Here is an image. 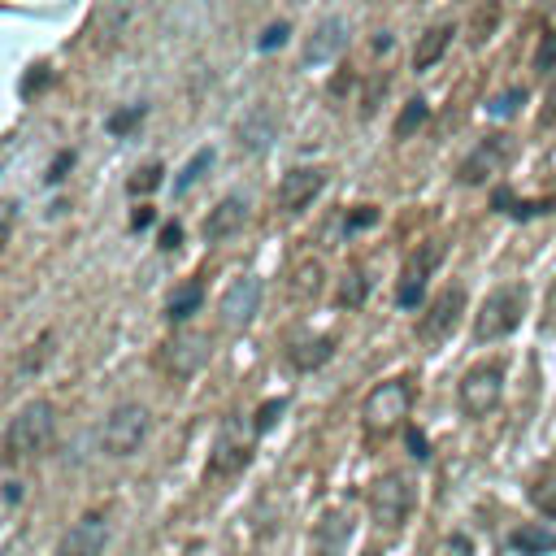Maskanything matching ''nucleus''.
Masks as SVG:
<instances>
[{
	"label": "nucleus",
	"instance_id": "obj_1",
	"mask_svg": "<svg viewBox=\"0 0 556 556\" xmlns=\"http://www.w3.org/2000/svg\"><path fill=\"white\" fill-rule=\"evenodd\" d=\"M52 439H57V409L49 400H31L5 426V465H18V460L49 452Z\"/></svg>",
	"mask_w": 556,
	"mask_h": 556
},
{
	"label": "nucleus",
	"instance_id": "obj_2",
	"mask_svg": "<svg viewBox=\"0 0 556 556\" xmlns=\"http://www.w3.org/2000/svg\"><path fill=\"white\" fill-rule=\"evenodd\" d=\"M522 314H526V287L522 283H505L496 287L483 300L479 309V322H474V339L479 343H491V339H505L522 326Z\"/></svg>",
	"mask_w": 556,
	"mask_h": 556
},
{
	"label": "nucleus",
	"instance_id": "obj_3",
	"mask_svg": "<svg viewBox=\"0 0 556 556\" xmlns=\"http://www.w3.org/2000/svg\"><path fill=\"white\" fill-rule=\"evenodd\" d=\"M409 409H413V387L405 383V378L378 383V387L365 396V405H361L365 431H369V435H383V439H387L391 431H400V426H405Z\"/></svg>",
	"mask_w": 556,
	"mask_h": 556
},
{
	"label": "nucleus",
	"instance_id": "obj_4",
	"mask_svg": "<svg viewBox=\"0 0 556 556\" xmlns=\"http://www.w3.org/2000/svg\"><path fill=\"white\" fill-rule=\"evenodd\" d=\"M500 396H505V365L500 361L474 365L457 387V400H460V409H465V417H487V413H496Z\"/></svg>",
	"mask_w": 556,
	"mask_h": 556
},
{
	"label": "nucleus",
	"instance_id": "obj_5",
	"mask_svg": "<svg viewBox=\"0 0 556 556\" xmlns=\"http://www.w3.org/2000/svg\"><path fill=\"white\" fill-rule=\"evenodd\" d=\"M148 439V409L144 405H118L109 413L105 431H100V443L109 457H131L140 452V443Z\"/></svg>",
	"mask_w": 556,
	"mask_h": 556
},
{
	"label": "nucleus",
	"instance_id": "obj_6",
	"mask_svg": "<svg viewBox=\"0 0 556 556\" xmlns=\"http://www.w3.org/2000/svg\"><path fill=\"white\" fill-rule=\"evenodd\" d=\"M369 513L383 531H396L405 526V517L413 513V483L405 474H383L374 491H369Z\"/></svg>",
	"mask_w": 556,
	"mask_h": 556
},
{
	"label": "nucleus",
	"instance_id": "obj_7",
	"mask_svg": "<svg viewBox=\"0 0 556 556\" xmlns=\"http://www.w3.org/2000/svg\"><path fill=\"white\" fill-rule=\"evenodd\" d=\"M508 157H513V140H508V135H487V140H479V148L457 166V183L479 187V183L496 178V174L508 166Z\"/></svg>",
	"mask_w": 556,
	"mask_h": 556
},
{
	"label": "nucleus",
	"instance_id": "obj_8",
	"mask_svg": "<svg viewBox=\"0 0 556 556\" xmlns=\"http://www.w3.org/2000/svg\"><path fill=\"white\" fill-rule=\"evenodd\" d=\"M322 187H326V174L317 166L287 169L283 183H278V209H283V214H305L317 196H322Z\"/></svg>",
	"mask_w": 556,
	"mask_h": 556
},
{
	"label": "nucleus",
	"instance_id": "obj_9",
	"mask_svg": "<svg viewBox=\"0 0 556 556\" xmlns=\"http://www.w3.org/2000/svg\"><path fill=\"white\" fill-rule=\"evenodd\" d=\"M257 309H261V278L243 274V278H235V283L226 287V296H222V305H218L222 326H226V331H240V326H248V322L257 317Z\"/></svg>",
	"mask_w": 556,
	"mask_h": 556
},
{
	"label": "nucleus",
	"instance_id": "obj_10",
	"mask_svg": "<svg viewBox=\"0 0 556 556\" xmlns=\"http://www.w3.org/2000/svg\"><path fill=\"white\" fill-rule=\"evenodd\" d=\"M105 543H109V522H105V513H87V517H78L70 531L61 534V543H57L52 556H100Z\"/></svg>",
	"mask_w": 556,
	"mask_h": 556
},
{
	"label": "nucleus",
	"instance_id": "obj_11",
	"mask_svg": "<svg viewBox=\"0 0 556 556\" xmlns=\"http://www.w3.org/2000/svg\"><path fill=\"white\" fill-rule=\"evenodd\" d=\"M460 314H465V287H443L435 300H431V309L422 317L417 335L426 339V343H439L443 335H452V326H457Z\"/></svg>",
	"mask_w": 556,
	"mask_h": 556
},
{
	"label": "nucleus",
	"instance_id": "obj_12",
	"mask_svg": "<svg viewBox=\"0 0 556 556\" xmlns=\"http://www.w3.org/2000/svg\"><path fill=\"white\" fill-rule=\"evenodd\" d=\"M205 357H209V339L205 335H174L161 348V369L169 378H192L196 369L205 365Z\"/></svg>",
	"mask_w": 556,
	"mask_h": 556
},
{
	"label": "nucleus",
	"instance_id": "obj_13",
	"mask_svg": "<svg viewBox=\"0 0 556 556\" xmlns=\"http://www.w3.org/2000/svg\"><path fill=\"white\" fill-rule=\"evenodd\" d=\"M439 261H443V243L431 240V243H422V252H417L409 266H405V278H400V287H396V300H400L405 309H413V305L422 300L426 278H431V269H435Z\"/></svg>",
	"mask_w": 556,
	"mask_h": 556
},
{
	"label": "nucleus",
	"instance_id": "obj_14",
	"mask_svg": "<svg viewBox=\"0 0 556 556\" xmlns=\"http://www.w3.org/2000/svg\"><path fill=\"white\" fill-rule=\"evenodd\" d=\"M343 44H348V23H343V18H326V23L305 40V66H326V61H335L339 52H343Z\"/></svg>",
	"mask_w": 556,
	"mask_h": 556
},
{
	"label": "nucleus",
	"instance_id": "obj_15",
	"mask_svg": "<svg viewBox=\"0 0 556 556\" xmlns=\"http://www.w3.org/2000/svg\"><path fill=\"white\" fill-rule=\"evenodd\" d=\"M278 135V114L269 105H252L248 118L240 122V148L243 152H266Z\"/></svg>",
	"mask_w": 556,
	"mask_h": 556
},
{
	"label": "nucleus",
	"instance_id": "obj_16",
	"mask_svg": "<svg viewBox=\"0 0 556 556\" xmlns=\"http://www.w3.org/2000/svg\"><path fill=\"white\" fill-rule=\"evenodd\" d=\"M243 222H248V200L243 196H226V200H218V209H209V218H205V240L214 243L231 240Z\"/></svg>",
	"mask_w": 556,
	"mask_h": 556
},
{
	"label": "nucleus",
	"instance_id": "obj_17",
	"mask_svg": "<svg viewBox=\"0 0 556 556\" xmlns=\"http://www.w3.org/2000/svg\"><path fill=\"white\" fill-rule=\"evenodd\" d=\"M248 460H252V448H248L243 439H231V435H226V439H218V448L209 452L205 474H209V479H235V474H240Z\"/></svg>",
	"mask_w": 556,
	"mask_h": 556
},
{
	"label": "nucleus",
	"instance_id": "obj_18",
	"mask_svg": "<svg viewBox=\"0 0 556 556\" xmlns=\"http://www.w3.org/2000/svg\"><path fill=\"white\" fill-rule=\"evenodd\" d=\"M452 35H457V26L452 23H435L422 40H417V49H413V70L422 74V70H431L439 57L448 52V44H452Z\"/></svg>",
	"mask_w": 556,
	"mask_h": 556
},
{
	"label": "nucleus",
	"instance_id": "obj_19",
	"mask_svg": "<svg viewBox=\"0 0 556 556\" xmlns=\"http://www.w3.org/2000/svg\"><path fill=\"white\" fill-rule=\"evenodd\" d=\"M500 18H505L500 0H483V5L469 14V26H465V40H469V49H483L487 40L500 31Z\"/></svg>",
	"mask_w": 556,
	"mask_h": 556
},
{
	"label": "nucleus",
	"instance_id": "obj_20",
	"mask_svg": "<svg viewBox=\"0 0 556 556\" xmlns=\"http://www.w3.org/2000/svg\"><path fill=\"white\" fill-rule=\"evenodd\" d=\"M348 534H352V517H343V513H326L322 526H317V552L339 556L343 552V543H348Z\"/></svg>",
	"mask_w": 556,
	"mask_h": 556
},
{
	"label": "nucleus",
	"instance_id": "obj_21",
	"mask_svg": "<svg viewBox=\"0 0 556 556\" xmlns=\"http://www.w3.org/2000/svg\"><path fill=\"white\" fill-rule=\"evenodd\" d=\"M531 505L543 513V517H556V465L539 469L531 483Z\"/></svg>",
	"mask_w": 556,
	"mask_h": 556
},
{
	"label": "nucleus",
	"instance_id": "obj_22",
	"mask_svg": "<svg viewBox=\"0 0 556 556\" xmlns=\"http://www.w3.org/2000/svg\"><path fill=\"white\" fill-rule=\"evenodd\" d=\"M49 352H52V335H40L31 348H26L23 357H18V365H14V378L18 383H26L35 369H44V361H49Z\"/></svg>",
	"mask_w": 556,
	"mask_h": 556
},
{
	"label": "nucleus",
	"instance_id": "obj_23",
	"mask_svg": "<svg viewBox=\"0 0 556 556\" xmlns=\"http://www.w3.org/2000/svg\"><path fill=\"white\" fill-rule=\"evenodd\" d=\"M200 300H205V291H200V283H187V287H178L174 296H169L166 305V317L169 322H187V317L200 309Z\"/></svg>",
	"mask_w": 556,
	"mask_h": 556
},
{
	"label": "nucleus",
	"instance_id": "obj_24",
	"mask_svg": "<svg viewBox=\"0 0 556 556\" xmlns=\"http://www.w3.org/2000/svg\"><path fill=\"white\" fill-rule=\"evenodd\" d=\"M331 339H309V343H300L296 352H291V361H296V369H317L322 361H331Z\"/></svg>",
	"mask_w": 556,
	"mask_h": 556
},
{
	"label": "nucleus",
	"instance_id": "obj_25",
	"mask_svg": "<svg viewBox=\"0 0 556 556\" xmlns=\"http://www.w3.org/2000/svg\"><path fill=\"white\" fill-rule=\"evenodd\" d=\"M209 166H214V148H205V152H196L192 161L183 166V174L174 178V192H178V196H183V192H192L196 183L205 178V169H209Z\"/></svg>",
	"mask_w": 556,
	"mask_h": 556
},
{
	"label": "nucleus",
	"instance_id": "obj_26",
	"mask_svg": "<svg viewBox=\"0 0 556 556\" xmlns=\"http://www.w3.org/2000/svg\"><path fill=\"white\" fill-rule=\"evenodd\" d=\"M426 118H431V105H426V100H409V105L400 109V118H396V140H409Z\"/></svg>",
	"mask_w": 556,
	"mask_h": 556
},
{
	"label": "nucleus",
	"instance_id": "obj_27",
	"mask_svg": "<svg viewBox=\"0 0 556 556\" xmlns=\"http://www.w3.org/2000/svg\"><path fill=\"white\" fill-rule=\"evenodd\" d=\"M317 287H322V266L305 261V266L296 269V278H291V296L296 300H309V296H317Z\"/></svg>",
	"mask_w": 556,
	"mask_h": 556
},
{
	"label": "nucleus",
	"instance_id": "obj_28",
	"mask_svg": "<svg viewBox=\"0 0 556 556\" xmlns=\"http://www.w3.org/2000/svg\"><path fill=\"white\" fill-rule=\"evenodd\" d=\"M365 291H369V283H365L361 269L343 274V283H339V305H343V309H357V305L365 300Z\"/></svg>",
	"mask_w": 556,
	"mask_h": 556
},
{
	"label": "nucleus",
	"instance_id": "obj_29",
	"mask_svg": "<svg viewBox=\"0 0 556 556\" xmlns=\"http://www.w3.org/2000/svg\"><path fill=\"white\" fill-rule=\"evenodd\" d=\"M161 174H166V169L157 166V161H152V166H144V169H135V174L126 178V192H131V196L157 192V187H161Z\"/></svg>",
	"mask_w": 556,
	"mask_h": 556
},
{
	"label": "nucleus",
	"instance_id": "obj_30",
	"mask_svg": "<svg viewBox=\"0 0 556 556\" xmlns=\"http://www.w3.org/2000/svg\"><path fill=\"white\" fill-rule=\"evenodd\" d=\"M126 14H131V0H100V26H105L109 35L126 23Z\"/></svg>",
	"mask_w": 556,
	"mask_h": 556
},
{
	"label": "nucleus",
	"instance_id": "obj_31",
	"mask_svg": "<svg viewBox=\"0 0 556 556\" xmlns=\"http://www.w3.org/2000/svg\"><path fill=\"white\" fill-rule=\"evenodd\" d=\"M387 83H391L387 70H378L374 78H369V83H365V96H361V114H365V118H369V114L378 109V96L387 92Z\"/></svg>",
	"mask_w": 556,
	"mask_h": 556
},
{
	"label": "nucleus",
	"instance_id": "obj_32",
	"mask_svg": "<svg viewBox=\"0 0 556 556\" xmlns=\"http://www.w3.org/2000/svg\"><path fill=\"white\" fill-rule=\"evenodd\" d=\"M552 70H556V31H548L539 52H534V74H552Z\"/></svg>",
	"mask_w": 556,
	"mask_h": 556
},
{
	"label": "nucleus",
	"instance_id": "obj_33",
	"mask_svg": "<svg viewBox=\"0 0 556 556\" xmlns=\"http://www.w3.org/2000/svg\"><path fill=\"white\" fill-rule=\"evenodd\" d=\"M513 548H522V552H548V548H552V534L517 531V534H513Z\"/></svg>",
	"mask_w": 556,
	"mask_h": 556
},
{
	"label": "nucleus",
	"instance_id": "obj_34",
	"mask_svg": "<svg viewBox=\"0 0 556 556\" xmlns=\"http://www.w3.org/2000/svg\"><path fill=\"white\" fill-rule=\"evenodd\" d=\"M135 122H144V105H131V109L114 114V118H109V131H114V135H126Z\"/></svg>",
	"mask_w": 556,
	"mask_h": 556
},
{
	"label": "nucleus",
	"instance_id": "obj_35",
	"mask_svg": "<svg viewBox=\"0 0 556 556\" xmlns=\"http://www.w3.org/2000/svg\"><path fill=\"white\" fill-rule=\"evenodd\" d=\"M283 40H287V23H274V26H266V35H261V40H257V49H278V44H283Z\"/></svg>",
	"mask_w": 556,
	"mask_h": 556
},
{
	"label": "nucleus",
	"instance_id": "obj_36",
	"mask_svg": "<svg viewBox=\"0 0 556 556\" xmlns=\"http://www.w3.org/2000/svg\"><path fill=\"white\" fill-rule=\"evenodd\" d=\"M517 100H526V92H522V87L505 92V96H500L496 105H491V114H500V118H505V114H513V109H517Z\"/></svg>",
	"mask_w": 556,
	"mask_h": 556
},
{
	"label": "nucleus",
	"instance_id": "obj_37",
	"mask_svg": "<svg viewBox=\"0 0 556 556\" xmlns=\"http://www.w3.org/2000/svg\"><path fill=\"white\" fill-rule=\"evenodd\" d=\"M70 166H74V152H57V157H52V166H49V183H61Z\"/></svg>",
	"mask_w": 556,
	"mask_h": 556
},
{
	"label": "nucleus",
	"instance_id": "obj_38",
	"mask_svg": "<svg viewBox=\"0 0 556 556\" xmlns=\"http://www.w3.org/2000/svg\"><path fill=\"white\" fill-rule=\"evenodd\" d=\"M278 413H283V400H269V405H261V413H257V431H269Z\"/></svg>",
	"mask_w": 556,
	"mask_h": 556
},
{
	"label": "nucleus",
	"instance_id": "obj_39",
	"mask_svg": "<svg viewBox=\"0 0 556 556\" xmlns=\"http://www.w3.org/2000/svg\"><path fill=\"white\" fill-rule=\"evenodd\" d=\"M178 243H183V226H178V222H169V226H161V248H166V252H174Z\"/></svg>",
	"mask_w": 556,
	"mask_h": 556
},
{
	"label": "nucleus",
	"instance_id": "obj_40",
	"mask_svg": "<svg viewBox=\"0 0 556 556\" xmlns=\"http://www.w3.org/2000/svg\"><path fill=\"white\" fill-rule=\"evenodd\" d=\"M539 122L543 126H556V87L548 92V105H543V114H539Z\"/></svg>",
	"mask_w": 556,
	"mask_h": 556
},
{
	"label": "nucleus",
	"instance_id": "obj_41",
	"mask_svg": "<svg viewBox=\"0 0 556 556\" xmlns=\"http://www.w3.org/2000/svg\"><path fill=\"white\" fill-rule=\"evenodd\" d=\"M152 218H157V214H152L148 205H140V209H135V218H131V226H135V231H144V226H152Z\"/></svg>",
	"mask_w": 556,
	"mask_h": 556
},
{
	"label": "nucleus",
	"instance_id": "obj_42",
	"mask_svg": "<svg viewBox=\"0 0 556 556\" xmlns=\"http://www.w3.org/2000/svg\"><path fill=\"white\" fill-rule=\"evenodd\" d=\"M374 218H378L374 209H361V214H352V218H348V231H361V226H369Z\"/></svg>",
	"mask_w": 556,
	"mask_h": 556
},
{
	"label": "nucleus",
	"instance_id": "obj_43",
	"mask_svg": "<svg viewBox=\"0 0 556 556\" xmlns=\"http://www.w3.org/2000/svg\"><path fill=\"white\" fill-rule=\"evenodd\" d=\"M18 496H23V483H14V479H9V483H5V508L18 505Z\"/></svg>",
	"mask_w": 556,
	"mask_h": 556
},
{
	"label": "nucleus",
	"instance_id": "obj_44",
	"mask_svg": "<svg viewBox=\"0 0 556 556\" xmlns=\"http://www.w3.org/2000/svg\"><path fill=\"white\" fill-rule=\"evenodd\" d=\"M387 49H391V35H387V31H383V35L374 40V52H387Z\"/></svg>",
	"mask_w": 556,
	"mask_h": 556
},
{
	"label": "nucleus",
	"instance_id": "obj_45",
	"mask_svg": "<svg viewBox=\"0 0 556 556\" xmlns=\"http://www.w3.org/2000/svg\"><path fill=\"white\" fill-rule=\"evenodd\" d=\"M365 556H378V552H365Z\"/></svg>",
	"mask_w": 556,
	"mask_h": 556
}]
</instances>
